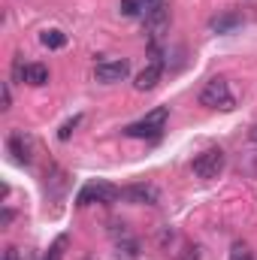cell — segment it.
<instances>
[{"label": "cell", "mask_w": 257, "mask_h": 260, "mask_svg": "<svg viewBox=\"0 0 257 260\" xmlns=\"http://www.w3.org/2000/svg\"><path fill=\"white\" fill-rule=\"evenodd\" d=\"M130 73V61L127 58H106L94 67V79L103 82V85H112V82H124Z\"/></svg>", "instance_id": "8992f818"}, {"label": "cell", "mask_w": 257, "mask_h": 260, "mask_svg": "<svg viewBox=\"0 0 257 260\" xmlns=\"http://www.w3.org/2000/svg\"><path fill=\"white\" fill-rule=\"evenodd\" d=\"M124 251V260H136L139 257V245H136V239H127L124 245H118V254Z\"/></svg>", "instance_id": "9a60e30c"}, {"label": "cell", "mask_w": 257, "mask_h": 260, "mask_svg": "<svg viewBox=\"0 0 257 260\" xmlns=\"http://www.w3.org/2000/svg\"><path fill=\"white\" fill-rule=\"evenodd\" d=\"M79 124H82V115H73L70 121H64V124H61V130H58V139H61V142H67V139L73 136V130L79 127Z\"/></svg>", "instance_id": "5bb4252c"}, {"label": "cell", "mask_w": 257, "mask_h": 260, "mask_svg": "<svg viewBox=\"0 0 257 260\" xmlns=\"http://www.w3.org/2000/svg\"><path fill=\"white\" fill-rule=\"evenodd\" d=\"M40 43H43L46 49H64L67 46V34L64 30H46V34L40 37Z\"/></svg>", "instance_id": "30bf717a"}, {"label": "cell", "mask_w": 257, "mask_h": 260, "mask_svg": "<svg viewBox=\"0 0 257 260\" xmlns=\"http://www.w3.org/2000/svg\"><path fill=\"white\" fill-rule=\"evenodd\" d=\"M167 118H170V106H157V109H151L145 118H139V121L127 124L121 133L130 136V139H160V136H164V124H167Z\"/></svg>", "instance_id": "6da1fadb"}, {"label": "cell", "mask_w": 257, "mask_h": 260, "mask_svg": "<svg viewBox=\"0 0 257 260\" xmlns=\"http://www.w3.org/2000/svg\"><path fill=\"white\" fill-rule=\"evenodd\" d=\"M6 148H9L12 160L21 164V167H27V164L34 160V136L24 133V130H12V133L6 136Z\"/></svg>", "instance_id": "5b68a950"}, {"label": "cell", "mask_w": 257, "mask_h": 260, "mask_svg": "<svg viewBox=\"0 0 257 260\" xmlns=\"http://www.w3.org/2000/svg\"><path fill=\"white\" fill-rule=\"evenodd\" d=\"M139 3H142V15H145V12H154V9H164V3H167V0H139Z\"/></svg>", "instance_id": "e0dca14e"}, {"label": "cell", "mask_w": 257, "mask_h": 260, "mask_svg": "<svg viewBox=\"0 0 257 260\" xmlns=\"http://www.w3.org/2000/svg\"><path fill=\"white\" fill-rule=\"evenodd\" d=\"M230 260H251V251H248V245L236 242V245H233V254H230Z\"/></svg>", "instance_id": "2e32d148"}, {"label": "cell", "mask_w": 257, "mask_h": 260, "mask_svg": "<svg viewBox=\"0 0 257 260\" xmlns=\"http://www.w3.org/2000/svg\"><path fill=\"white\" fill-rule=\"evenodd\" d=\"M200 106H206V109H224V112H230V109L236 106V100H233L230 85H227L224 76H215V79H209V82L203 85V91H200Z\"/></svg>", "instance_id": "7a4b0ae2"}, {"label": "cell", "mask_w": 257, "mask_h": 260, "mask_svg": "<svg viewBox=\"0 0 257 260\" xmlns=\"http://www.w3.org/2000/svg\"><path fill=\"white\" fill-rule=\"evenodd\" d=\"M182 260H200V248H197V245H188L185 254H182Z\"/></svg>", "instance_id": "d6986e66"}, {"label": "cell", "mask_w": 257, "mask_h": 260, "mask_svg": "<svg viewBox=\"0 0 257 260\" xmlns=\"http://www.w3.org/2000/svg\"><path fill=\"white\" fill-rule=\"evenodd\" d=\"M118 197H121V191H118L115 185H109V182H88V185H82V191L76 194V206H91V203L109 206V203H115Z\"/></svg>", "instance_id": "277c9868"}, {"label": "cell", "mask_w": 257, "mask_h": 260, "mask_svg": "<svg viewBox=\"0 0 257 260\" xmlns=\"http://www.w3.org/2000/svg\"><path fill=\"white\" fill-rule=\"evenodd\" d=\"M224 167H227V154L221 151V148H206L203 154H197L194 157V164H191V170H194V176L197 179H218L221 173H224Z\"/></svg>", "instance_id": "3957f363"}, {"label": "cell", "mask_w": 257, "mask_h": 260, "mask_svg": "<svg viewBox=\"0 0 257 260\" xmlns=\"http://www.w3.org/2000/svg\"><path fill=\"white\" fill-rule=\"evenodd\" d=\"M121 197L133 203V206H157L160 203V191L154 188V185H145V182H136V185H130L121 191Z\"/></svg>", "instance_id": "52a82bcc"}, {"label": "cell", "mask_w": 257, "mask_h": 260, "mask_svg": "<svg viewBox=\"0 0 257 260\" xmlns=\"http://www.w3.org/2000/svg\"><path fill=\"white\" fill-rule=\"evenodd\" d=\"M12 218H15V215H12V209H3V215H0V224H3V227H9V224H12Z\"/></svg>", "instance_id": "ffe728a7"}, {"label": "cell", "mask_w": 257, "mask_h": 260, "mask_svg": "<svg viewBox=\"0 0 257 260\" xmlns=\"http://www.w3.org/2000/svg\"><path fill=\"white\" fill-rule=\"evenodd\" d=\"M24 82L34 88H43L49 82V67L46 64H27L24 67Z\"/></svg>", "instance_id": "9c48e42d"}, {"label": "cell", "mask_w": 257, "mask_h": 260, "mask_svg": "<svg viewBox=\"0 0 257 260\" xmlns=\"http://www.w3.org/2000/svg\"><path fill=\"white\" fill-rule=\"evenodd\" d=\"M67 245H70V236H58V239L52 242V248H49L46 260H64V248Z\"/></svg>", "instance_id": "7c38bea8"}, {"label": "cell", "mask_w": 257, "mask_h": 260, "mask_svg": "<svg viewBox=\"0 0 257 260\" xmlns=\"http://www.w3.org/2000/svg\"><path fill=\"white\" fill-rule=\"evenodd\" d=\"M118 12H121L124 18H136V15H142V3H139V0H121V3H118Z\"/></svg>", "instance_id": "4fadbf2b"}, {"label": "cell", "mask_w": 257, "mask_h": 260, "mask_svg": "<svg viewBox=\"0 0 257 260\" xmlns=\"http://www.w3.org/2000/svg\"><path fill=\"white\" fill-rule=\"evenodd\" d=\"M9 106H12V91H9V82H3V112H9Z\"/></svg>", "instance_id": "ac0fdd59"}, {"label": "cell", "mask_w": 257, "mask_h": 260, "mask_svg": "<svg viewBox=\"0 0 257 260\" xmlns=\"http://www.w3.org/2000/svg\"><path fill=\"white\" fill-rule=\"evenodd\" d=\"M160 76H164V64H160V61H151V64H145L136 73L133 88H136V91H151V88H157Z\"/></svg>", "instance_id": "ba28073f"}, {"label": "cell", "mask_w": 257, "mask_h": 260, "mask_svg": "<svg viewBox=\"0 0 257 260\" xmlns=\"http://www.w3.org/2000/svg\"><path fill=\"white\" fill-rule=\"evenodd\" d=\"M3 260H18V251H15L12 245H6V248H3Z\"/></svg>", "instance_id": "44dd1931"}, {"label": "cell", "mask_w": 257, "mask_h": 260, "mask_svg": "<svg viewBox=\"0 0 257 260\" xmlns=\"http://www.w3.org/2000/svg\"><path fill=\"white\" fill-rule=\"evenodd\" d=\"M236 24H239V15H236V12H230V15L215 18V21H212V30H215V34H227V30H233Z\"/></svg>", "instance_id": "8fae6325"}, {"label": "cell", "mask_w": 257, "mask_h": 260, "mask_svg": "<svg viewBox=\"0 0 257 260\" xmlns=\"http://www.w3.org/2000/svg\"><path fill=\"white\" fill-rule=\"evenodd\" d=\"M251 136H254V142H257V124H254V130H251Z\"/></svg>", "instance_id": "7402d4cb"}]
</instances>
